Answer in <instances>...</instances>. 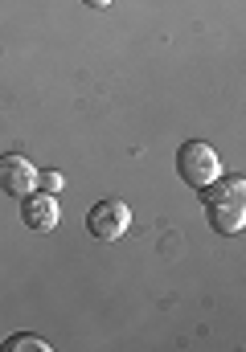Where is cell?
<instances>
[{
  "instance_id": "obj_1",
  "label": "cell",
  "mask_w": 246,
  "mask_h": 352,
  "mask_svg": "<svg viewBox=\"0 0 246 352\" xmlns=\"http://www.w3.org/2000/svg\"><path fill=\"white\" fill-rule=\"evenodd\" d=\"M176 176H181L189 188L201 192L209 180L222 176V160H218V152H214L205 140H189V144H181V152H176Z\"/></svg>"
},
{
  "instance_id": "obj_2",
  "label": "cell",
  "mask_w": 246,
  "mask_h": 352,
  "mask_svg": "<svg viewBox=\"0 0 246 352\" xmlns=\"http://www.w3.org/2000/svg\"><path fill=\"white\" fill-rule=\"evenodd\" d=\"M86 230H90L94 242H119V238L132 230V209H127V201H119V197L94 201L90 213H86Z\"/></svg>"
},
{
  "instance_id": "obj_3",
  "label": "cell",
  "mask_w": 246,
  "mask_h": 352,
  "mask_svg": "<svg viewBox=\"0 0 246 352\" xmlns=\"http://www.w3.org/2000/svg\"><path fill=\"white\" fill-rule=\"evenodd\" d=\"M21 221H25L29 230H37V234H50V230H58V221H62L58 197H50V192H41V188L25 192V197H21Z\"/></svg>"
},
{
  "instance_id": "obj_4",
  "label": "cell",
  "mask_w": 246,
  "mask_h": 352,
  "mask_svg": "<svg viewBox=\"0 0 246 352\" xmlns=\"http://www.w3.org/2000/svg\"><path fill=\"white\" fill-rule=\"evenodd\" d=\"M0 188L8 197H25L37 188V164L21 152H4L0 156Z\"/></svg>"
},
{
  "instance_id": "obj_5",
  "label": "cell",
  "mask_w": 246,
  "mask_h": 352,
  "mask_svg": "<svg viewBox=\"0 0 246 352\" xmlns=\"http://www.w3.org/2000/svg\"><path fill=\"white\" fill-rule=\"evenodd\" d=\"M201 205H246V180L222 173L201 188Z\"/></svg>"
},
{
  "instance_id": "obj_6",
  "label": "cell",
  "mask_w": 246,
  "mask_h": 352,
  "mask_svg": "<svg viewBox=\"0 0 246 352\" xmlns=\"http://www.w3.org/2000/svg\"><path fill=\"white\" fill-rule=\"evenodd\" d=\"M205 217H209V226H214L218 234H226V238H234V234L246 230V205H205Z\"/></svg>"
},
{
  "instance_id": "obj_7",
  "label": "cell",
  "mask_w": 246,
  "mask_h": 352,
  "mask_svg": "<svg viewBox=\"0 0 246 352\" xmlns=\"http://www.w3.org/2000/svg\"><path fill=\"white\" fill-rule=\"evenodd\" d=\"M0 352H50V340H41V336H33V332H17V336H8Z\"/></svg>"
},
{
  "instance_id": "obj_8",
  "label": "cell",
  "mask_w": 246,
  "mask_h": 352,
  "mask_svg": "<svg viewBox=\"0 0 246 352\" xmlns=\"http://www.w3.org/2000/svg\"><path fill=\"white\" fill-rule=\"evenodd\" d=\"M37 188L50 192V197H58V192L66 188V176L58 173V168H45V173H37Z\"/></svg>"
},
{
  "instance_id": "obj_9",
  "label": "cell",
  "mask_w": 246,
  "mask_h": 352,
  "mask_svg": "<svg viewBox=\"0 0 246 352\" xmlns=\"http://www.w3.org/2000/svg\"><path fill=\"white\" fill-rule=\"evenodd\" d=\"M82 4H86V8H99V12H103V8H111L115 0H82Z\"/></svg>"
}]
</instances>
